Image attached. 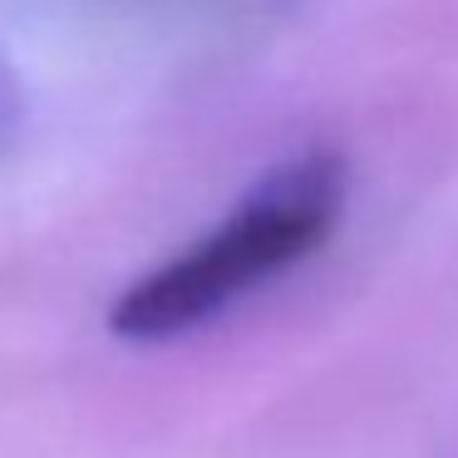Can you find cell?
Wrapping results in <instances>:
<instances>
[{
	"label": "cell",
	"instance_id": "1",
	"mask_svg": "<svg viewBox=\"0 0 458 458\" xmlns=\"http://www.w3.org/2000/svg\"><path fill=\"white\" fill-rule=\"evenodd\" d=\"M350 202V168L335 148H306L261 173L212 232L158 261L109 306V330L133 345H163L227 316L276 276L310 261Z\"/></svg>",
	"mask_w": 458,
	"mask_h": 458
},
{
	"label": "cell",
	"instance_id": "2",
	"mask_svg": "<svg viewBox=\"0 0 458 458\" xmlns=\"http://www.w3.org/2000/svg\"><path fill=\"white\" fill-rule=\"evenodd\" d=\"M25 123V94H21V80H15V70L5 60H0V153L15 143V133H21Z\"/></svg>",
	"mask_w": 458,
	"mask_h": 458
}]
</instances>
